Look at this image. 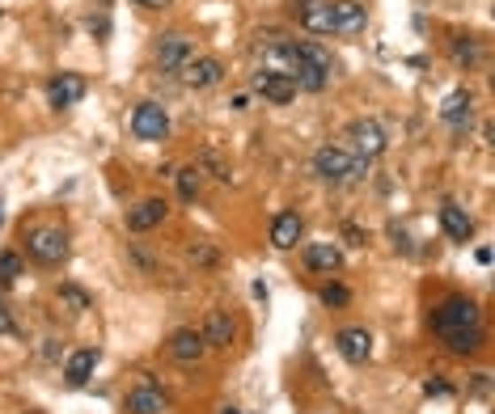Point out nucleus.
<instances>
[{"label": "nucleus", "instance_id": "nucleus-12", "mask_svg": "<svg viewBox=\"0 0 495 414\" xmlns=\"http://www.w3.org/2000/svg\"><path fill=\"white\" fill-rule=\"evenodd\" d=\"M440 228H445V237L457 245H466L475 237V220L466 216V207H457V203H440Z\"/></svg>", "mask_w": 495, "mask_h": 414}, {"label": "nucleus", "instance_id": "nucleus-5", "mask_svg": "<svg viewBox=\"0 0 495 414\" xmlns=\"http://www.w3.org/2000/svg\"><path fill=\"white\" fill-rule=\"evenodd\" d=\"M343 135L352 140V149L360 152L364 161H373V157H381V152H385V132H381L377 119H352Z\"/></svg>", "mask_w": 495, "mask_h": 414}, {"label": "nucleus", "instance_id": "nucleus-29", "mask_svg": "<svg viewBox=\"0 0 495 414\" xmlns=\"http://www.w3.org/2000/svg\"><path fill=\"white\" fill-rule=\"evenodd\" d=\"M423 394H428V397H432V394L445 397V394H449V385H445V380H428V385H423Z\"/></svg>", "mask_w": 495, "mask_h": 414}, {"label": "nucleus", "instance_id": "nucleus-18", "mask_svg": "<svg viewBox=\"0 0 495 414\" xmlns=\"http://www.w3.org/2000/svg\"><path fill=\"white\" fill-rule=\"evenodd\" d=\"M440 119H445L449 127H466V123L475 119V97L466 94V89L449 94V97H445V106H440Z\"/></svg>", "mask_w": 495, "mask_h": 414}, {"label": "nucleus", "instance_id": "nucleus-23", "mask_svg": "<svg viewBox=\"0 0 495 414\" xmlns=\"http://www.w3.org/2000/svg\"><path fill=\"white\" fill-rule=\"evenodd\" d=\"M21 275V254L13 249H0V288H13Z\"/></svg>", "mask_w": 495, "mask_h": 414}, {"label": "nucleus", "instance_id": "nucleus-25", "mask_svg": "<svg viewBox=\"0 0 495 414\" xmlns=\"http://www.w3.org/2000/svg\"><path fill=\"white\" fill-rule=\"evenodd\" d=\"M318 296H322L326 309H343V304L352 301V292H347L343 283H322V292H318Z\"/></svg>", "mask_w": 495, "mask_h": 414}, {"label": "nucleus", "instance_id": "nucleus-10", "mask_svg": "<svg viewBox=\"0 0 495 414\" xmlns=\"http://www.w3.org/2000/svg\"><path fill=\"white\" fill-rule=\"evenodd\" d=\"M297 21L309 34H335V9H330V0H305L301 9H297Z\"/></svg>", "mask_w": 495, "mask_h": 414}, {"label": "nucleus", "instance_id": "nucleus-16", "mask_svg": "<svg viewBox=\"0 0 495 414\" xmlns=\"http://www.w3.org/2000/svg\"><path fill=\"white\" fill-rule=\"evenodd\" d=\"M94 368H97V347H81V351H73L68 364H64V380H68L73 389H81V385H89Z\"/></svg>", "mask_w": 495, "mask_h": 414}, {"label": "nucleus", "instance_id": "nucleus-6", "mask_svg": "<svg viewBox=\"0 0 495 414\" xmlns=\"http://www.w3.org/2000/svg\"><path fill=\"white\" fill-rule=\"evenodd\" d=\"M190 59H195V47H190L187 34H161V42H157V64L166 73H182Z\"/></svg>", "mask_w": 495, "mask_h": 414}, {"label": "nucleus", "instance_id": "nucleus-14", "mask_svg": "<svg viewBox=\"0 0 495 414\" xmlns=\"http://www.w3.org/2000/svg\"><path fill=\"white\" fill-rule=\"evenodd\" d=\"M204 351H208V342H204L199 330H174L170 334V356L178 359V364H199Z\"/></svg>", "mask_w": 495, "mask_h": 414}, {"label": "nucleus", "instance_id": "nucleus-22", "mask_svg": "<svg viewBox=\"0 0 495 414\" xmlns=\"http://www.w3.org/2000/svg\"><path fill=\"white\" fill-rule=\"evenodd\" d=\"M445 347L453 351V356H475L478 347H483V330H461V334H445Z\"/></svg>", "mask_w": 495, "mask_h": 414}, {"label": "nucleus", "instance_id": "nucleus-7", "mask_svg": "<svg viewBox=\"0 0 495 414\" xmlns=\"http://www.w3.org/2000/svg\"><path fill=\"white\" fill-rule=\"evenodd\" d=\"M85 89H89V80L81 73H59V76H51V85H47V102H51L56 111H64V106H76V102L85 97Z\"/></svg>", "mask_w": 495, "mask_h": 414}, {"label": "nucleus", "instance_id": "nucleus-9", "mask_svg": "<svg viewBox=\"0 0 495 414\" xmlns=\"http://www.w3.org/2000/svg\"><path fill=\"white\" fill-rule=\"evenodd\" d=\"M335 347H339V356L347 364H364V359L373 356V334L364 326H347V330L335 334Z\"/></svg>", "mask_w": 495, "mask_h": 414}, {"label": "nucleus", "instance_id": "nucleus-32", "mask_svg": "<svg viewBox=\"0 0 495 414\" xmlns=\"http://www.w3.org/2000/svg\"><path fill=\"white\" fill-rule=\"evenodd\" d=\"M220 414H242V410H237V406H225V410H220Z\"/></svg>", "mask_w": 495, "mask_h": 414}, {"label": "nucleus", "instance_id": "nucleus-20", "mask_svg": "<svg viewBox=\"0 0 495 414\" xmlns=\"http://www.w3.org/2000/svg\"><path fill=\"white\" fill-rule=\"evenodd\" d=\"M128 414H166V394L152 385H140L128 394Z\"/></svg>", "mask_w": 495, "mask_h": 414}, {"label": "nucleus", "instance_id": "nucleus-2", "mask_svg": "<svg viewBox=\"0 0 495 414\" xmlns=\"http://www.w3.org/2000/svg\"><path fill=\"white\" fill-rule=\"evenodd\" d=\"M364 170H368L364 157H347L343 149H330V144L313 152V173H318L322 182H335V187L347 182V178H356V173H364Z\"/></svg>", "mask_w": 495, "mask_h": 414}, {"label": "nucleus", "instance_id": "nucleus-1", "mask_svg": "<svg viewBox=\"0 0 495 414\" xmlns=\"http://www.w3.org/2000/svg\"><path fill=\"white\" fill-rule=\"evenodd\" d=\"M432 330H437L440 339H445V334H461V330H483L478 304L466 301V296H449V301L432 313Z\"/></svg>", "mask_w": 495, "mask_h": 414}, {"label": "nucleus", "instance_id": "nucleus-15", "mask_svg": "<svg viewBox=\"0 0 495 414\" xmlns=\"http://www.w3.org/2000/svg\"><path fill=\"white\" fill-rule=\"evenodd\" d=\"M166 216H170V203H166V199H144L140 207L128 211V228H132V233H149V228H157Z\"/></svg>", "mask_w": 495, "mask_h": 414}, {"label": "nucleus", "instance_id": "nucleus-13", "mask_svg": "<svg viewBox=\"0 0 495 414\" xmlns=\"http://www.w3.org/2000/svg\"><path fill=\"white\" fill-rule=\"evenodd\" d=\"M220 76H225V64L220 59H190L187 68H182V80H187L190 89H212V85H220Z\"/></svg>", "mask_w": 495, "mask_h": 414}, {"label": "nucleus", "instance_id": "nucleus-11", "mask_svg": "<svg viewBox=\"0 0 495 414\" xmlns=\"http://www.w3.org/2000/svg\"><path fill=\"white\" fill-rule=\"evenodd\" d=\"M330 9H335V34H360L368 26V9L360 0H330Z\"/></svg>", "mask_w": 495, "mask_h": 414}, {"label": "nucleus", "instance_id": "nucleus-8", "mask_svg": "<svg viewBox=\"0 0 495 414\" xmlns=\"http://www.w3.org/2000/svg\"><path fill=\"white\" fill-rule=\"evenodd\" d=\"M254 89L267 97V102H275V106H288L292 97H297V80L284 73H271V68H259L254 73Z\"/></svg>", "mask_w": 495, "mask_h": 414}, {"label": "nucleus", "instance_id": "nucleus-17", "mask_svg": "<svg viewBox=\"0 0 495 414\" xmlns=\"http://www.w3.org/2000/svg\"><path fill=\"white\" fill-rule=\"evenodd\" d=\"M339 263H343L339 245H330V242L305 245V266H309V271H318V275H330V271H339Z\"/></svg>", "mask_w": 495, "mask_h": 414}, {"label": "nucleus", "instance_id": "nucleus-26", "mask_svg": "<svg viewBox=\"0 0 495 414\" xmlns=\"http://www.w3.org/2000/svg\"><path fill=\"white\" fill-rule=\"evenodd\" d=\"M174 178H178V195H182V199H195V195H199V170H195V165H190V170H178L174 173Z\"/></svg>", "mask_w": 495, "mask_h": 414}, {"label": "nucleus", "instance_id": "nucleus-28", "mask_svg": "<svg viewBox=\"0 0 495 414\" xmlns=\"http://www.w3.org/2000/svg\"><path fill=\"white\" fill-rule=\"evenodd\" d=\"M190 258H195L199 266H212L216 263V249H212V245H195V249H190Z\"/></svg>", "mask_w": 495, "mask_h": 414}, {"label": "nucleus", "instance_id": "nucleus-21", "mask_svg": "<svg viewBox=\"0 0 495 414\" xmlns=\"http://www.w3.org/2000/svg\"><path fill=\"white\" fill-rule=\"evenodd\" d=\"M204 342L208 347H228L233 342V318H228L225 309H216L208 318V326H204Z\"/></svg>", "mask_w": 495, "mask_h": 414}, {"label": "nucleus", "instance_id": "nucleus-27", "mask_svg": "<svg viewBox=\"0 0 495 414\" xmlns=\"http://www.w3.org/2000/svg\"><path fill=\"white\" fill-rule=\"evenodd\" d=\"M59 301H68L76 309V313H85V309H89V292H81V288H76V283H64V288H59Z\"/></svg>", "mask_w": 495, "mask_h": 414}, {"label": "nucleus", "instance_id": "nucleus-19", "mask_svg": "<svg viewBox=\"0 0 495 414\" xmlns=\"http://www.w3.org/2000/svg\"><path fill=\"white\" fill-rule=\"evenodd\" d=\"M297 242H301V216L297 211H280L271 220V245L275 249H292Z\"/></svg>", "mask_w": 495, "mask_h": 414}, {"label": "nucleus", "instance_id": "nucleus-24", "mask_svg": "<svg viewBox=\"0 0 495 414\" xmlns=\"http://www.w3.org/2000/svg\"><path fill=\"white\" fill-rule=\"evenodd\" d=\"M453 59H457V64H466V68H470V64L478 59V42H475V38H470V34L453 38Z\"/></svg>", "mask_w": 495, "mask_h": 414}, {"label": "nucleus", "instance_id": "nucleus-3", "mask_svg": "<svg viewBox=\"0 0 495 414\" xmlns=\"http://www.w3.org/2000/svg\"><path fill=\"white\" fill-rule=\"evenodd\" d=\"M26 254L43 266H56L68 258V233L64 228H35L30 237H26Z\"/></svg>", "mask_w": 495, "mask_h": 414}, {"label": "nucleus", "instance_id": "nucleus-30", "mask_svg": "<svg viewBox=\"0 0 495 414\" xmlns=\"http://www.w3.org/2000/svg\"><path fill=\"white\" fill-rule=\"evenodd\" d=\"M0 334H13V321H9V313L0 309Z\"/></svg>", "mask_w": 495, "mask_h": 414}, {"label": "nucleus", "instance_id": "nucleus-31", "mask_svg": "<svg viewBox=\"0 0 495 414\" xmlns=\"http://www.w3.org/2000/svg\"><path fill=\"white\" fill-rule=\"evenodd\" d=\"M135 4H144V9H166L170 0H135Z\"/></svg>", "mask_w": 495, "mask_h": 414}, {"label": "nucleus", "instance_id": "nucleus-4", "mask_svg": "<svg viewBox=\"0 0 495 414\" xmlns=\"http://www.w3.org/2000/svg\"><path fill=\"white\" fill-rule=\"evenodd\" d=\"M132 135L135 140H149V144L166 140L170 135V114L161 111L157 102H140L132 111Z\"/></svg>", "mask_w": 495, "mask_h": 414}]
</instances>
